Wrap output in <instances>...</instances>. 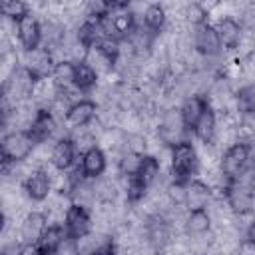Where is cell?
<instances>
[{
  "label": "cell",
  "instance_id": "1",
  "mask_svg": "<svg viewBox=\"0 0 255 255\" xmlns=\"http://www.w3.org/2000/svg\"><path fill=\"white\" fill-rule=\"evenodd\" d=\"M199 169L197 151L189 141L177 143L171 147V161H169V173L173 181H185Z\"/></svg>",
  "mask_w": 255,
  "mask_h": 255
},
{
  "label": "cell",
  "instance_id": "2",
  "mask_svg": "<svg viewBox=\"0 0 255 255\" xmlns=\"http://www.w3.org/2000/svg\"><path fill=\"white\" fill-rule=\"evenodd\" d=\"M185 124H183V118H181V110L177 108H169L161 114L159 118V129H157V135L163 143L167 145H177V143H183L187 141L185 139Z\"/></svg>",
  "mask_w": 255,
  "mask_h": 255
},
{
  "label": "cell",
  "instance_id": "3",
  "mask_svg": "<svg viewBox=\"0 0 255 255\" xmlns=\"http://www.w3.org/2000/svg\"><path fill=\"white\" fill-rule=\"evenodd\" d=\"M36 141L28 131H6L2 137V155L10 161H24L32 155Z\"/></svg>",
  "mask_w": 255,
  "mask_h": 255
},
{
  "label": "cell",
  "instance_id": "4",
  "mask_svg": "<svg viewBox=\"0 0 255 255\" xmlns=\"http://www.w3.org/2000/svg\"><path fill=\"white\" fill-rule=\"evenodd\" d=\"M251 161V147L247 143H235L221 155V171L227 179H237Z\"/></svg>",
  "mask_w": 255,
  "mask_h": 255
},
{
  "label": "cell",
  "instance_id": "5",
  "mask_svg": "<svg viewBox=\"0 0 255 255\" xmlns=\"http://www.w3.org/2000/svg\"><path fill=\"white\" fill-rule=\"evenodd\" d=\"M22 64L26 70H30L36 78H52V72L56 68V62L52 54L46 48H34L26 50L22 56Z\"/></svg>",
  "mask_w": 255,
  "mask_h": 255
},
{
  "label": "cell",
  "instance_id": "6",
  "mask_svg": "<svg viewBox=\"0 0 255 255\" xmlns=\"http://www.w3.org/2000/svg\"><path fill=\"white\" fill-rule=\"evenodd\" d=\"M195 50L205 58H213L219 54L221 40L213 24H201L195 28Z\"/></svg>",
  "mask_w": 255,
  "mask_h": 255
},
{
  "label": "cell",
  "instance_id": "7",
  "mask_svg": "<svg viewBox=\"0 0 255 255\" xmlns=\"http://www.w3.org/2000/svg\"><path fill=\"white\" fill-rule=\"evenodd\" d=\"M18 42L20 46H24V50L40 48L38 44L42 42V24L34 14L18 20Z\"/></svg>",
  "mask_w": 255,
  "mask_h": 255
},
{
  "label": "cell",
  "instance_id": "8",
  "mask_svg": "<svg viewBox=\"0 0 255 255\" xmlns=\"http://www.w3.org/2000/svg\"><path fill=\"white\" fill-rule=\"evenodd\" d=\"M213 199V191L207 183H203L201 179H193L187 187H185V207L189 211H197V209H207L209 201Z\"/></svg>",
  "mask_w": 255,
  "mask_h": 255
},
{
  "label": "cell",
  "instance_id": "9",
  "mask_svg": "<svg viewBox=\"0 0 255 255\" xmlns=\"http://www.w3.org/2000/svg\"><path fill=\"white\" fill-rule=\"evenodd\" d=\"M46 225H48V221H46L44 213H40V211L28 213L20 223V239H22V243H38L40 237L46 231Z\"/></svg>",
  "mask_w": 255,
  "mask_h": 255
},
{
  "label": "cell",
  "instance_id": "10",
  "mask_svg": "<svg viewBox=\"0 0 255 255\" xmlns=\"http://www.w3.org/2000/svg\"><path fill=\"white\" fill-rule=\"evenodd\" d=\"M227 203L235 213H247L251 211V197H253V189L237 179H233V183L227 187Z\"/></svg>",
  "mask_w": 255,
  "mask_h": 255
},
{
  "label": "cell",
  "instance_id": "11",
  "mask_svg": "<svg viewBox=\"0 0 255 255\" xmlns=\"http://www.w3.org/2000/svg\"><path fill=\"white\" fill-rule=\"evenodd\" d=\"M64 225H66L68 233L74 239H78V237L90 233V229H92V217H90L88 209H84L80 205H72L68 209V213H66V223Z\"/></svg>",
  "mask_w": 255,
  "mask_h": 255
},
{
  "label": "cell",
  "instance_id": "12",
  "mask_svg": "<svg viewBox=\"0 0 255 255\" xmlns=\"http://www.w3.org/2000/svg\"><path fill=\"white\" fill-rule=\"evenodd\" d=\"M112 247V239L110 235H102L98 231H90L78 239H74V251L76 255H94L102 249H110Z\"/></svg>",
  "mask_w": 255,
  "mask_h": 255
},
{
  "label": "cell",
  "instance_id": "13",
  "mask_svg": "<svg viewBox=\"0 0 255 255\" xmlns=\"http://www.w3.org/2000/svg\"><path fill=\"white\" fill-rule=\"evenodd\" d=\"M58 86L52 78H38L34 84V92H32V100L38 108L42 110H50V106L58 100Z\"/></svg>",
  "mask_w": 255,
  "mask_h": 255
},
{
  "label": "cell",
  "instance_id": "14",
  "mask_svg": "<svg viewBox=\"0 0 255 255\" xmlns=\"http://www.w3.org/2000/svg\"><path fill=\"white\" fill-rule=\"evenodd\" d=\"M96 116H98V106L92 100H82V102H78V104H74L70 108L68 118H66V126H70V128H84Z\"/></svg>",
  "mask_w": 255,
  "mask_h": 255
},
{
  "label": "cell",
  "instance_id": "15",
  "mask_svg": "<svg viewBox=\"0 0 255 255\" xmlns=\"http://www.w3.org/2000/svg\"><path fill=\"white\" fill-rule=\"evenodd\" d=\"M58 122L52 118V114L50 112H46V110H42L38 116H36V120H34V124H32V128L28 129V133H30V137L36 141V143H42V141H48L56 131H58Z\"/></svg>",
  "mask_w": 255,
  "mask_h": 255
},
{
  "label": "cell",
  "instance_id": "16",
  "mask_svg": "<svg viewBox=\"0 0 255 255\" xmlns=\"http://www.w3.org/2000/svg\"><path fill=\"white\" fill-rule=\"evenodd\" d=\"M24 189L32 201H42L52 193V181L44 169H38L26 179Z\"/></svg>",
  "mask_w": 255,
  "mask_h": 255
},
{
  "label": "cell",
  "instance_id": "17",
  "mask_svg": "<svg viewBox=\"0 0 255 255\" xmlns=\"http://www.w3.org/2000/svg\"><path fill=\"white\" fill-rule=\"evenodd\" d=\"M76 145L72 139L68 137H60L56 143H54V149H52V163L58 167V169H70L74 163H76Z\"/></svg>",
  "mask_w": 255,
  "mask_h": 255
},
{
  "label": "cell",
  "instance_id": "18",
  "mask_svg": "<svg viewBox=\"0 0 255 255\" xmlns=\"http://www.w3.org/2000/svg\"><path fill=\"white\" fill-rule=\"evenodd\" d=\"M205 110H209L207 106V100L203 96H191L187 98L183 104H181V118H183V124L187 128H193L197 124V120L205 114Z\"/></svg>",
  "mask_w": 255,
  "mask_h": 255
},
{
  "label": "cell",
  "instance_id": "19",
  "mask_svg": "<svg viewBox=\"0 0 255 255\" xmlns=\"http://www.w3.org/2000/svg\"><path fill=\"white\" fill-rule=\"evenodd\" d=\"M217 34H219V40H221V46H225L227 50H235L239 40H241V24L233 18H225L221 20L217 26H215Z\"/></svg>",
  "mask_w": 255,
  "mask_h": 255
},
{
  "label": "cell",
  "instance_id": "20",
  "mask_svg": "<svg viewBox=\"0 0 255 255\" xmlns=\"http://www.w3.org/2000/svg\"><path fill=\"white\" fill-rule=\"evenodd\" d=\"M82 169H84V175L90 179L102 177V173L106 171V153L100 147L86 151L82 155Z\"/></svg>",
  "mask_w": 255,
  "mask_h": 255
},
{
  "label": "cell",
  "instance_id": "21",
  "mask_svg": "<svg viewBox=\"0 0 255 255\" xmlns=\"http://www.w3.org/2000/svg\"><path fill=\"white\" fill-rule=\"evenodd\" d=\"M217 131V120L213 110H205V114L197 120V124L193 126V133L199 137L201 143H211Z\"/></svg>",
  "mask_w": 255,
  "mask_h": 255
},
{
  "label": "cell",
  "instance_id": "22",
  "mask_svg": "<svg viewBox=\"0 0 255 255\" xmlns=\"http://www.w3.org/2000/svg\"><path fill=\"white\" fill-rule=\"evenodd\" d=\"M211 225L213 223H211V215L207 213V209H197V211H189L185 231L189 235H201V233H209Z\"/></svg>",
  "mask_w": 255,
  "mask_h": 255
},
{
  "label": "cell",
  "instance_id": "23",
  "mask_svg": "<svg viewBox=\"0 0 255 255\" xmlns=\"http://www.w3.org/2000/svg\"><path fill=\"white\" fill-rule=\"evenodd\" d=\"M66 241V231L62 225H48L38 241L40 251H58Z\"/></svg>",
  "mask_w": 255,
  "mask_h": 255
},
{
  "label": "cell",
  "instance_id": "24",
  "mask_svg": "<svg viewBox=\"0 0 255 255\" xmlns=\"http://www.w3.org/2000/svg\"><path fill=\"white\" fill-rule=\"evenodd\" d=\"M86 64L92 66L98 76H106V74H110V72L114 70V60H112L110 56H106V54H104L100 48H96V46L90 48L88 58H86Z\"/></svg>",
  "mask_w": 255,
  "mask_h": 255
},
{
  "label": "cell",
  "instance_id": "25",
  "mask_svg": "<svg viewBox=\"0 0 255 255\" xmlns=\"http://www.w3.org/2000/svg\"><path fill=\"white\" fill-rule=\"evenodd\" d=\"M141 22H143V26H145L147 30L157 32V30H161V28L165 26V22H167V14H165L163 6H159V4H149V8L145 10Z\"/></svg>",
  "mask_w": 255,
  "mask_h": 255
},
{
  "label": "cell",
  "instance_id": "26",
  "mask_svg": "<svg viewBox=\"0 0 255 255\" xmlns=\"http://www.w3.org/2000/svg\"><path fill=\"white\" fill-rule=\"evenodd\" d=\"M98 74L92 66H88L86 62L84 64H76V72H74V84L84 92V90H90L98 84Z\"/></svg>",
  "mask_w": 255,
  "mask_h": 255
},
{
  "label": "cell",
  "instance_id": "27",
  "mask_svg": "<svg viewBox=\"0 0 255 255\" xmlns=\"http://www.w3.org/2000/svg\"><path fill=\"white\" fill-rule=\"evenodd\" d=\"M159 173H161V165H159V161H157L155 157H151V155H143V161H141V167H139L137 177L147 185V189L157 181Z\"/></svg>",
  "mask_w": 255,
  "mask_h": 255
},
{
  "label": "cell",
  "instance_id": "28",
  "mask_svg": "<svg viewBox=\"0 0 255 255\" xmlns=\"http://www.w3.org/2000/svg\"><path fill=\"white\" fill-rule=\"evenodd\" d=\"M74 72H76V66L72 62H60V64H56V68L52 72V80L56 82L58 90H64L68 86H74Z\"/></svg>",
  "mask_w": 255,
  "mask_h": 255
},
{
  "label": "cell",
  "instance_id": "29",
  "mask_svg": "<svg viewBox=\"0 0 255 255\" xmlns=\"http://www.w3.org/2000/svg\"><path fill=\"white\" fill-rule=\"evenodd\" d=\"M235 106L239 114H253L255 112V86H243L235 92Z\"/></svg>",
  "mask_w": 255,
  "mask_h": 255
},
{
  "label": "cell",
  "instance_id": "30",
  "mask_svg": "<svg viewBox=\"0 0 255 255\" xmlns=\"http://www.w3.org/2000/svg\"><path fill=\"white\" fill-rule=\"evenodd\" d=\"M141 161H143V155L128 151V153H124V155H122V159H120L118 167H120V171H122L124 175H128V177H133V175H137V173H139Z\"/></svg>",
  "mask_w": 255,
  "mask_h": 255
},
{
  "label": "cell",
  "instance_id": "31",
  "mask_svg": "<svg viewBox=\"0 0 255 255\" xmlns=\"http://www.w3.org/2000/svg\"><path fill=\"white\" fill-rule=\"evenodd\" d=\"M74 145H76V149L84 155L86 151H90V149H94L96 147V143H98V139L88 131V128L84 126V128H76L74 129Z\"/></svg>",
  "mask_w": 255,
  "mask_h": 255
},
{
  "label": "cell",
  "instance_id": "32",
  "mask_svg": "<svg viewBox=\"0 0 255 255\" xmlns=\"http://www.w3.org/2000/svg\"><path fill=\"white\" fill-rule=\"evenodd\" d=\"M2 14L4 18H10V20H22L24 16L30 14V6L24 4V2H4L2 4Z\"/></svg>",
  "mask_w": 255,
  "mask_h": 255
},
{
  "label": "cell",
  "instance_id": "33",
  "mask_svg": "<svg viewBox=\"0 0 255 255\" xmlns=\"http://www.w3.org/2000/svg\"><path fill=\"white\" fill-rule=\"evenodd\" d=\"M185 20H187V24H191L193 28H197V26L205 24L207 12L203 10L201 4H185Z\"/></svg>",
  "mask_w": 255,
  "mask_h": 255
},
{
  "label": "cell",
  "instance_id": "34",
  "mask_svg": "<svg viewBox=\"0 0 255 255\" xmlns=\"http://www.w3.org/2000/svg\"><path fill=\"white\" fill-rule=\"evenodd\" d=\"M167 195L173 205H185V187L179 181H171L167 185Z\"/></svg>",
  "mask_w": 255,
  "mask_h": 255
},
{
  "label": "cell",
  "instance_id": "35",
  "mask_svg": "<svg viewBox=\"0 0 255 255\" xmlns=\"http://www.w3.org/2000/svg\"><path fill=\"white\" fill-rule=\"evenodd\" d=\"M245 241L249 243H255V219L249 223V227L245 229Z\"/></svg>",
  "mask_w": 255,
  "mask_h": 255
},
{
  "label": "cell",
  "instance_id": "36",
  "mask_svg": "<svg viewBox=\"0 0 255 255\" xmlns=\"http://www.w3.org/2000/svg\"><path fill=\"white\" fill-rule=\"evenodd\" d=\"M94 255H114V251H112V247H110V249H102V251H98V253H94Z\"/></svg>",
  "mask_w": 255,
  "mask_h": 255
},
{
  "label": "cell",
  "instance_id": "37",
  "mask_svg": "<svg viewBox=\"0 0 255 255\" xmlns=\"http://www.w3.org/2000/svg\"><path fill=\"white\" fill-rule=\"evenodd\" d=\"M251 213H255V191H253V197H251Z\"/></svg>",
  "mask_w": 255,
  "mask_h": 255
},
{
  "label": "cell",
  "instance_id": "38",
  "mask_svg": "<svg viewBox=\"0 0 255 255\" xmlns=\"http://www.w3.org/2000/svg\"><path fill=\"white\" fill-rule=\"evenodd\" d=\"M40 255H60V253L58 251H42Z\"/></svg>",
  "mask_w": 255,
  "mask_h": 255
}]
</instances>
